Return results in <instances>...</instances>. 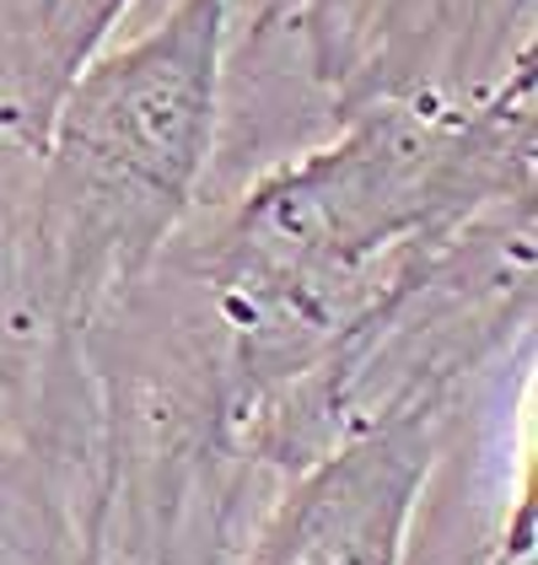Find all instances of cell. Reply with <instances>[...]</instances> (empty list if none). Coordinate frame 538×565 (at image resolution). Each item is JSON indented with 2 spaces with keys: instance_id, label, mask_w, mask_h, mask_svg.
Here are the masks:
<instances>
[{
  "instance_id": "3",
  "label": "cell",
  "mask_w": 538,
  "mask_h": 565,
  "mask_svg": "<svg viewBox=\"0 0 538 565\" xmlns=\"http://www.w3.org/2000/svg\"><path fill=\"white\" fill-rule=\"evenodd\" d=\"M134 0H0V157H39L54 108Z\"/></svg>"
},
{
  "instance_id": "2",
  "label": "cell",
  "mask_w": 538,
  "mask_h": 565,
  "mask_svg": "<svg viewBox=\"0 0 538 565\" xmlns=\"http://www.w3.org/2000/svg\"><path fill=\"white\" fill-rule=\"evenodd\" d=\"M442 420L448 383H431L345 431L275 507L248 565H399Z\"/></svg>"
},
{
  "instance_id": "1",
  "label": "cell",
  "mask_w": 538,
  "mask_h": 565,
  "mask_svg": "<svg viewBox=\"0 0 538 565\" xmlns=\"http://www.w3.org/2000/svg\"><path fill=\"white\" fill-rule=\"evenodd\" d=\"M226 39L232 0H173L130 44L103 49L49 119L28 221L49 302L82 345L205 194Z\"/></svg>"
}]
</instances>
